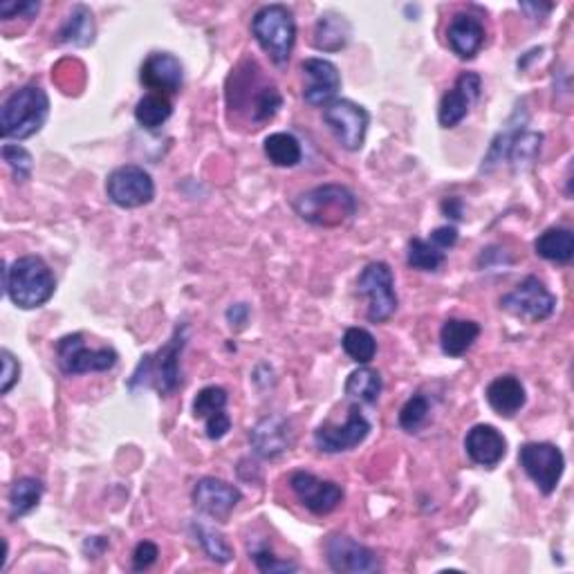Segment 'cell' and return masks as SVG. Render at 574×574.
Here are the masks:
<instances>
[{
    "label": "cell",
    "instance_id": "cell-1",
    "mask_svg": "<svg viewBox=\"0 0 574 574\" xmlns=\"http://www.w3.org/2000/svg\"><path fill=\"white\" fill-rule=\"evenodd\" d=\"M54 290H57V279L39 256L16 258L12 265L5 267V292L16 308H41L52 299Z\"/></svg>",
    "mask_w": 574,
    "mask_h": 574
},
{
    "label": "cell",
    "instance_id": "cell-2",
    "mask_svg": "<svg viewBox=\"0 0 574 574\" xmlns=\"http://www.w3.org/2000/svg\"><path fill=\"white\" fill-rule=\"evenodd\" d=\"M50 115V97L39 86H25L14 90L5 99L0 110V133L5 140H27L36 135L48 122Z\"/></svg>",
    "mask_w": 574,
    "mask_h": 574
},
{
    "label": "cell",
    "instance_id": "cell-3",
    "mask_svg": "<svg viewBox=\"0 0 574 574\" xmlns=\"http://www.w3.org/2000/svg\"><path fill=\"white\" fill-rule=\"evenodd\" d=\"M187 326L175 328V335L169 344L157 350L153 355H144L140 364H137L135 373L128 386L133 388H155L160 395H171L178 391L182 382L180 375V355L184 346H187Z\"/></svg>",
    "mask_w": 574,
    "mask_h": 574
},
{
    "label": "cell",
    "instance_id": "cell-4",
    "mask_svg": "<svg viewBox=\"0 0 574 574\" xmlns=\"http://www.w3.org/2000/svg\"><path fill=\"white\" fill-rule=\"evenodd\" d=\"M294 211L310 225L341 227L357 214V198L341 184H323L296 198Z\"/></svg>",
    "mask_w": 574,
    "mask_h": 574
},
{
    "label": "cell",
    "instance_id": "cell-5",
    "mask_svg": "<svg viewBox=\"0 0 574 574\" xmlns=\"http://www.w3.org/2000/svg\"><path fill=\"white\" fill-rule=\"evenodd\" d=\"M252 32L276 66H285L296 43V23L290 7L265 5L252 18Z\"/></svg>",
    "mask_w": 574,
    "mask_h": 574
},
{
    "label": "cell",
    "instance_id": "cell-6",
    "mask_svg": "<svg viewBox=\"0 0 574 574\" xmlns=\"http://www.w3.org/2000/svg\"><path fill=\"white\" fill-rule=\"evenodd\" d=\"M357 292L368 299L366 317L370 323H384L395 314V276L386 263L377 261L366 265L357 279Z\"/></svg>",
    "mask_w": 574,
    "mask_h": 574
},
{
    "label": "cell",
    "instance_id": "cell-7",
    "mask_svg": "<svg viewBox=\"0 0 574 574\" xmlns=\"http://www.w3.org/2000/svg\"><path fill=\"white\" fill-rule=\"evenodd\" d=\"M518 462H521L525 474L534 480L541 494L550 496L557 492L563 469H566V458H563V451L557 444L527 442L518 451Z\"/></svg>",
    "mask_w": 574,
    "mask_h": 574
},
{
    "label": "cell",
    "instance_id": "cell-8",
    "mask_svg": "<svg viewBox=\"0 0 574 574\" xmlns=\"http://www.w3.org/2000/svg\"><path fill=\"white\" fill-rule=\"evenodd\" d=\"M501 308L521 321L539 323L550 319L554 310H557V296L536 276H527L512 292L503 296Z\"/></svg>",
    "mask_w": 574,
    "mask_h": 574
},
{
    "label": "cell",
    "instance_id": "cell-9",
    "mask_svg": "<svg viewBox=\"0 0 574 574\" xmlns=\"http://www.w3.org/2000/svg\"><path fill=\"white\" fill-rule=\"evenodd\" d=\"M323 122L346 151H359L366 140L370 115L364 106L355 104V101L335 99L323 108Z\"/></svg>",
    "mask_w": 574,
    "mask_h": 574
},
{
    "label": "cell",
    "instance_id": "cell-10",
    "mask_svg": "<svg viewBox=\"0 0 574 574\" xmlns=\"http://www.w3.org/2000/svg\"><path fill=\"white\" fill-rule=\"evenodd\" d=\"M106 193L113 205L122 209H137L155 198V182L151 173L137 164L119 166L106 180Z\"/></svg>",
    "mask_w": 574,
    "mask_h": 574
},
{
    "label": "cell",
    "instance_id": "cell-11",
    "mask_svg": "<svg viewBox=\"0 0 574 574\" xmlns=\"http://www.w3.org/2000/svg\"><path fill=\"white\" fill-rule=\"evenodd\" d=\"M115 348H97L90 350L83 341L81 332L59 339L57 361L66 375H86V373H104L117 364Z\"/></svg>",
    "mask_w": 574,
    "mask_h": 574
},
{
    "label": "cell",
    "instance_id": "cell-12",
    "mask_svg": "<svg viewBox=\"0 0 574 574\" xmlns=\"http://www.w3.org/2000/svg\"><path fill=\"white\" fill-rule=\"evenodd\" d=\"M328 566L341 574H373L382 570L377 552L357 543L346 534H335L326 541Z\"/></svg>",
    "mask_w": 574,
    "mask_h": 574
},
{
    "label": "cell",
    "instance_id": "cell-13",
    "mask_svg": "<svg viewBox=\"0 0 574 574\" xmlns=\"http://www.w3.org/2000/svg\"><path fill=\"white\" fill-rule=\"evenodd\" d=\"M290 487L301 505L319 516L335 512L341 501H344V487L332 483V480H321L310 474V471H296V474H292Z\"/></svg>",
    "mask_w": 574,
    "mask_h": 574
},
{
    "label": "cell",
    "instance_id": "cell-14",
    "mask_svg": "<svg viewBox=\"0 0 574 574\" xmlns=\"http://www.w3.org/2000/svg\"><path fill=\"white\" fill-rule=\"evenodd\" d=\"M240 498H243L240 489L220 478H202L193 487V505L214 521H227L229 514L238 507Z\"/></svg>",
    "mask_w": 574,
    "mask_h": 574
},
{
    "label": "cell",
    "instance_id": "cell-15",
    "mask_svg": "<svg viewBox=\"0 0 574 574\" xmlns=\"http://www.w3.org/2000/svg\"><path fill=\"white\" fill-rule=\"evenodd\" d=\"M480 90H483V81L476 72H465L460 74L456 86L449 92H444V97L440 99L438 108V122L442 128H453L458 126L462 119L469 115L471 106L476 104V99L480 97Z\"/></svg>",
    "mask_w": 574,
    "mask_h": 574
},
{
    "label": "cell",
    "instance_id": "cell-16",
    "mask_svg": "<svg viewBox=\"0 0 574 574\" xmlns=\"http://www.w3.org/2000/svg\"><path fill=\"white\" fill-rule=\"evenodd\" d=\"M301 70L308 79V86L303 90L305 104L314 108L332 104L341 90V74L335 63L328 59H305Z\"/></svg>",
    "mask_w": 574,
    "mask_h": 574
},
{
    "label": "cell",
    "instance_id": "cell-17",
    "mask_svg": "<svg viewBox=\"0 0 574 574\" xmlns=\"http://www.w3.org/2000/svg\"><path fill=\"white\" fill-rule=\"evenodd\" d=\"M368 433L370 422L355 406V409H350L344 427L321 424V427L314 431V444H317L323 453H341L359 447V444L368 438Z\"/></svg>",
    "mask_w": 574,
    "mask_h": 574
},
{
    "label": "cell",
    "instance_id": "cell-18",
    "mask_svg": "<svg viewBox=\"0 0 574 574\" xmlns=\"http://www.w3.org/2000/svg\"><path fill=\"white\" fill-rule=\"evenodd\" d=\"M249 440H252V447L258 456L265 460L279 458L281 453L290 451L294 442V431L292 424L283 415H265L263 420L256 422V427L249 431Z\"/></svg>",
    "mask_w": 574,
    "mask_h": 574
},
{
    "label": "cell",
    "instance_id": "cell-19",
    "mask_svg": "<svg viewBox=\"0 0 574 574\" xmlns=\"http://www.w3.org/2000/svg\"><path fill=\"white\" fill-rule=\"evenodd\" d=\"M140 79L148 90H155L157 95H175L182 88L184 79L182 63L169 52H155L144 61Z\"/></svg>",
    "mask_w": 574,
    "mask_h": 574
},
{
    "label": "cell",
    "instance_id": "cell-20",
    "mask_svg": "<svg viewBox=\"0 0 574 574\" xmlns=\"http://www.w3.org/2000/svg\"><path fill=\"white\" fill-rule=\"evenodd\" d=\"M467 456L480 467L492 469L505 458L507 440L505 435L492 424H476L465 438Z\"/></svg>",
    "mask_w": 574,
    "mask_h": 574
},
{
    "label": "cell",
    "instance_id": "cell-21",
    "mask_svg": "<svg viewBox=\"0 0 574 574\" xmlns=\"http://www.w3.org/2000/svg\"><path fill=\"white\" fill-rule=\"evenodd\" d=\"M447 41L460 59H474L485 45V25L471 14H456L449 23Z\"/></svg>",
    "mask_w": 574,
    "mask_h": 574
},
{
    "label": "cell",
    "instance_id": "cell-22",
    "mask_svg": "<svg viewBox=\"0 0 574 574\" xmlns=\"http://www.w3.org/2000/svg\"><path fill=\"white\" fill-rule=\"evenodd\" d=\"M487 404L492 406L494 413L501 415V418H514V415L525 406V386L518 377L514 375H501L496 377L492 384L487 386Z\"/></svg>",
    "mask_w": 574,
    "mask_h": 574
},
{
    "label": "cell",
    "instance_id": "cell-23",
    "mask_svg": "<svg viewBox=\"0 0 574 574\" xmlns=\"http://www.w3.org/2000/svg\"><path fill=\"white\" fill-rule=\"evenodd\" d=\"M525 126H527V108H525V104H518L514 110V115L509 117V122L503 126V131L494 137L492 146H489V151L483 160V171H492L494 166L507 160L509 151H512V146L518 140V135L525 131Z\"/></svg>",
    "mask_w": 574,
    "mask_h": 574
},
{
    "label": "cell",
    "instance_id": "cell-24",
    "mask_svg": "<svg viewBox=\"0 0 574 574\" xmlns=\"http://www.w3.org/2000/svg\"><path fill=\"white\" fill-rule=\"evenodd\" d=\"M480 337V326L469 319H447L440 330V346L447 357H462L476 344Z\"/></svg>",
    "mask_w": 574,
    "mask_h": 574
},
{
    "label": "cell",
    "instance_id": "cell-25",
    "mask_svg": "<svg viewBox=\"0 0 574 574\" xmlns=\"http://www.w3.org/2000/svg\"><path fill=\"white\" fill-rule=\"evenodd\" d=\"M350 41V23L346 16L326 12L319 16L314 25V48L323 52H339L344 50Z\"/></svg>",
    "mask_w": 574,
    "mask_h": 574
},
{
    "label": "cell",
    "instance_id": "cell-26",
    "mask_svg": "<svg viewBox=\"0 0 574 574\" xmlns=\"http://www.w3.org/2000/svg\"><path fill=\"white\" fill-rule=\"evenodd\" d=\"M534 252L545 258V261L570 263L574 256V234L566 227L545 229L543 234L534 240Z\"/></svg>",
    "mask_w": 574,
    "mask_h": 574
},
{
    "label": "cell",
    "instance_id": "cell-27",
    "mask_svg": "<svg viewBox=\"0 0 574 574\" xmlns=\"http://www.w3.org/2000/svg\"><path fill=\"white\" fill-rule=\"evenodd\" d=\"M95 32H97V27H95V18H92V12L86 5H77L61 25L59 43L86 48V45L95 41Z\"/></svg>",
    "mask_w": 574,
    "mask_h": 574
},
{
    "label": "cell",
    "instance_id": "cell-28",
    "mask_svg": "<svg viewBox=\"0 0 574 574\" xmlns=\"http://www.w3.org/2000/svg\"><path fill=\"white\" fill-rule=\"evenodd\" d=\"M382 388V375L375 368L361 366L348 375L344 391L348 400H353L355 404H375L382 395Z\"/></svg>",
    "mask_w": 574,
    "mask_h": 574
},
{
    "label": "cell",
    "instance_id": "cell-29",
    "mask_svg": "<svg viewBox=\"0 0 574 574\" xmlns=\"http://www.w3.org/2000/svg\"><path fill=\"white\" fill-rule=\"evenodd\" d=\"M43 483L39 478H18L9 489V516L21 518L41 503Z\"/></svg>",
    "mask_w": 574,
    "mask_h": 574
},
{
    "label": "cell",
    "instance_id": "cell-30",
    "mask_svg": "<svg viewBox=\"0 0 574 574\" xmlns=\"http://www.w3.org/2000/svg\"><path fill=\"white\" fill-rule=\"evenodd\" d=\"M263 151L267 155V160L276 166H283V169L296 166L303 157L299 140L290 133H272L270 137H265Z\"/></svg>",
    "mask_w": 574,
    "mask_h": 574
},
{
    "label": "cell",
    "instance_id": "cell-31",
    "mask_svg": "<svg viewBox=\"0 0 574 574\" xmlns=\"http://www.w3.org/2000/svg\"><path fill=\"white\" fill-rule=\"evenodd\" d=\"M444 261H447V249L435 245L431 238H411L409 252H406V263H409L413 270L438 272Z\"/></svg>",
    "mask_w": 574,
    "mask_h": 574
},
{
    "label": "cell",
    "instance_id": "cell-32",
    "mask_svg": "<svg viewBox=\"0 0 574 574\" xmlns=\"http://www.w3.org/2000/svg\"><path fill=\"white\" fill-rule=\"evenodd\" d=\"M171 115H173L171 99L166 95H157V92L142 97L135 106L137 124L148 128V131H153V128H160L162 124L169 122Z\"/></svg>",
    "mask_w": 574,
    "mask_h": 574
},
{
    "label": "cell",
    "instance_id": "cell-33",
    "mask_svg": "<svg viewBox=\"0 0 574 574\" xmlns=\"http://www.w3.org/2000/svg\"><path fill=\"white\" fill-rule=\"evenodd\" d=\"M341 346H344V353L361 366L370 364L377 355V341L366 328H348Z\"/></svg>",
    "mask_w": 574,
    "mask_h": 574
},
{
    "label": "cell",
    "instance_id": "cell-34",
    "mask_svg": "<svg viewBox=\"0 0 574 574\" xmlns=\"http://www.w3.org/2000/svg\"><path fill=\"white\" fill-rule=\"evenodd\" d=\"M193 530H196L198 541L202 545V550H205L207 557L220 563V566H225L231 559H234V548L227 543V539L222 534H218L216 530H211L207 525H193Z\"/></svg>",
    "mask_w": 574,
    "mask_h": 574
},
{
    "label": "cell",
    "instance_id": "cell-35",
    "mask_svg": "<svg viewBox=\"0 0 574 574\" xmlns=\"http://www.w3.org/2000/svg\"><path fill=\"white\" fill-rule=\"evenodd\" d=\"M227 402H229V395L225 388H220V386L202 388V391L196 395V400H193V418L207 420L209 415L225 411Z\"/></svg>",
    "mask_w": 574,
    "mask_h": 574
},
{
    "label": "cell",
    "instance_id": "cell-36",
    "mask_svg": "<svg viewBox=\"0 0 574 574\" xmlns=\"http://www.w3.org/2000/svg\"><path fill=\"white\" fill-rule=\"evenodd\" d=\"M429 411H431V402L424 395H413L409 402L402 406L400 411V427L406 433H415L424 427V422L429 420Z\"/></svg>",
    "mask_w": 574,
    "mask_h": 574
},
{
    "label": "cell",
    "instance_id": "cell-37",
    "mask_svg": "<svg viewBox=\"0 0 574 574\" xmlns=\"http://www.w3.org/2000/svg\"><path fill=\"white\" fill-rule=\"evenodd\" d=\"M541 142H543V135L541 133H527L523 131L518 135V140L514 142L512 151H509L507 160H512V164L516 169H523V166H530L536 155L541 151Z\"/></svg>",
    "mask_w": 574,
    "mask_h": 574
},
{
    "label": "cell",
    "instance_id": "cell-38",
    "mask_svg": "<svg viewBox=\"0 0 574 574\" xmlns=\"http://www.w3.org/2000/svg\"><path fill=\"white\" fill-rule=\"evenodd\" d=\"M3 160L7 162L9 169L14 171V178L18 182L30 180L32 169H34V160H32L30 151H25V148L18 146V144H5L3 146Z\"/></svg>",
    "mask_w": 574,
    "mask_h": 574
},
{
    "label": "cell",
    "instance_id": "cell-39",
    "mask_svg": "<svg viewBox=\"0 0 574 574\" xmlns=\"http://www.w3.org/2000/svg\"><path fill=\"white\" fill-rule=\"evenodd\" d=\"M252 559L256 563V568L265 572V574H279V572H296L299 566L292 561H283V559H276L274 554L267 550V548H258L252 552Z\"/></svg>",
    "mask_w": 574,
    "mask_h": 574
},
{
    "label": "cell",
    "instance_id": "cell-40",
    "mask_svg": "<svg viewBox=\"0 0 574 574\" xmlns=\"http://www.w3.org/2000/svg\"><path fill=\"white\" fill-rule=\"evenodd\" d=\"M0 357H3V379H0V393L7 395L18 382V377H21V364H18V359L9 353V350H3Z\"/></svg>",
    "mask_w": 574,
    "mask_h": 574
},
{
    "label": "cell",
    "instance_id": "cell-41",
    "mask_svg": "<svg viewBox=\"0 0 574 574\" xmlns=\"http://www.w3.org/2000/svg\"><path fill=\"white\" fill-rule=\"evenodd\" d=\"M157 557H160V550H157V545L151 543V541H142V543H137V548L133 552V570H146V568H151L153 563L157 561Z\"/></svg>",
    "mask_w": 574,
    "mask_h": 574
},
{
    "label": "cell",
    "instance_id": "cell-42",
    "mask_svg": "<svg viewBox=\"0 0 574 574\" xmlns=\"http://www.w3.org/2000/svg\"><path fill=\"white\" fill-rule=\"evenodd\" d=\"M231 429V418L225 411H218L207 418V438L209 440H222Z\"/></svg>",
    "mask_w": 574,
    "mask_h": 574
},
{
    "label": "cell",
    "instance_id": "cell-43",
    "mask_svg": "<svg viewBox=\"0 0 574 574\" xmlns=\"http://www.w3.org/2000/svg\"><path fill=\"white\" fill-rule=\"evenodd\" d=\"M39 3H3L0 5V16L9 21V18H16V16H25V18H32L34 14H39Z\"/></svg>",
    "mask_w": 574,
    "mask_h": 574
},
{
    "label": "cell",
    "instance_id": "cell-44",
    "mask_svg": "<svg viewBox=\"0 0 574 574\" xmlns=\"http://www.w3.org/2000/svg\"><path fill=\"white\" fill-rule=\"evenodd\" d=\"M431 240L435 245H440L442 249H451L458 243V229L456 227H438L431 234Z\"/></svg>",
    "mask_w": 574,
    "mask_h": 574
},
{
    "label": "cell",
    "instance_id": "cell-45",
    "mask_svg": "<svg viewBox=\"0 0 574 574\" xmlns=\"http://www.w3.org/2000/svg\"><path fill=\"white\" fill-rule=\"evenodd\" d=\"M247 317H249V308H247L245 303H238V305H234V308L227 310V319H229L231 326H234V323H236L238 328L245 326Z\"/></svg>",
    "mask_w": 574,
    "mask_h": 574
}]
</instances>
